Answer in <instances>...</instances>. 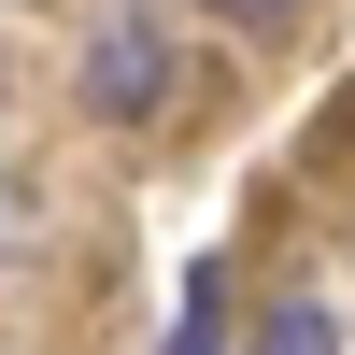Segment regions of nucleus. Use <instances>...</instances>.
<instances>
[{
	"mask_svg": "<svg viewBox=\"0 0 355 355\" xmlns=\"http://www.w3.org/2000/svg\"><path fill=\"white\" fill-rule=\"evenodd\" d=\"M171 355H214V284H185V327H171Z\"/></svg>",
	"mask_w": 355,
	"mask_h": 355,
	"instance_id": "7ed1b4c3",
	"label": "nucleus"
},
{
	"mask_svg": "<svg viewBox=\"0 0 355 355\" xmlns=\"http://www.w3.org/2000/svg\"><path fill=\"white\" fill-rule=\"evenodd\" d=\"M85 100H100L114 128H142V114L171 100V28L157 15H114L100 43H85Z\"/></svg>",
	"mask_w": 355,
	"mask_h": 355,
	"instance_id": "f257e3e1",
	"label": "nucleus"
},
{
	"mask_svg": "<svg viewBox=\"0 0 355 355\" xmlns=\"http://www.w3.org/2000/svg\"><path fill=\"white\" fill-rule=\"evenodd\" d=\"M214 15H242V28H270V15H299V0H214Z\"/></svg>",
	"mask_w": 355,
	"mask_h": 355,
	"instance_id": "20e7f679",
	"label": "nucleus"
},
{
	"mask_svg": "<svg viewBox=\"0 0 355 355\" xmlns=\"http://www.w3.org/2000/svg\"><path fill=\"white\" fill-rule=\"evenodd\" d=\"M256 355H341V327H327V313H313V299H284L270 327H256Z\"/></svg>",
	"mask_w": 355,
	"mask_h": 355,
	"instance_id": "f03ea898",
	"label": "nucleus"
},
{
	"mask_svg": "<svg viewBox=\"0 0 355 355\" xmlns=\"http://www.w3.org/2000/svg\"><path fill=\"white\" fill-rule=\"evenodd\" d=\"M0 227H15V171H0Z\"/></svg>",
	"mask_w": 355,
	"mask_h": 355,
	"instance_id": "39448f33",
	"label": "nucleus"
}]
</instances>
